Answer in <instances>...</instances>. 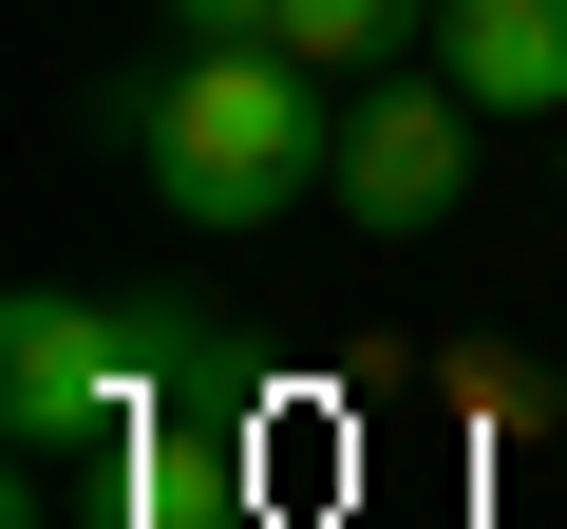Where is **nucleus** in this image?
Instances as JSON below:
<instances>
[{"label":"nucleus","instance_id":"nucleus-1","mask_svg":"<svg viewBox=\"0 0 567 529\" xmlns=\"http://www.w3.org/2000/svg\"><path fill=\"white\" fill-rule=\"evenodd\" d=\"M95 133L152 170L171 227H284L303 189H341V133H322V76L284 58V39H152L95 76Z\"/></svg>","mask_w":567,"mask_h":529},{"label":"nucleus","instance_id":"nucleus-5","mask_svg":"<svg viewBox=\"0 0 567 529\" xmlns=\"http://www.w3.org/2000/svg\"><path fill=\"white\" fill-rule=\"evenodd\" d=\"M284 58H303V76H398L416 39H435V0H284V20H265Z\"/></svg>","mask_w":567,"mask_h":529},{"label":"nucleus","instance_id":"nucleus-4","mask_svg":"<svg viewBox=\"0 0 567 529\" xmlns=\"http://www.w3.org/2000/svg\"><path fill=\"white\" fill-rule=\"evenodd\" d=\"M435 76L473 114H567V0H435Z\"/></svg>","mask_w":567,"mask_h":529},{"label":"nucleus","instance_id":"nucleus-3","mask_svg":"<svg viewBox=\"0 0 567 529\" xmlns=\"http://www.w3.org/2000/svg\"><path fill=\"white\" fill-rule=\"evenodd\" d=\"M454 189H473V95L454 76H379L341 114V227L416 246V227H454Z\"/></svg>","mask_w":567,"mask_h":529},{"label":"nucleus","instance_id":"nucleus-2","mask_svg":"<svg viewBox=\"0 0 567 529\" xmlns=\"http://www.w3.org/2000/svg\"><path fill=\"white\" fill-rule=\"evenodd\" d=\"M208 378V303H95V284H20L0 303V435L20 454H133L152 397Z\"/></svg>","mask_w":567,"mask_h":529},{"label":"nucleus","instance_id":"nucleus-6","mask_svg":"<svg viewBox=\"0 0 567 529\" xmlns=\"http://www.w3.org/2000/svg\"><path fill=\"white\" fill-rule=\"evenodd\" d=\"M152 20H171V39H265L284 0H152Z\"/></svg>","mask_w":567,"mask_h":529},{"label":"nucleus","instance_id":"nucleus-7","mask_svg":"<svg viewBox=\"0 0 567 529\" xmlns=\"http://www.w3.org/2000/svg\"><path fill=\"white\" fill-rule=\"evenodd\" d=\"M548 133H567V114H548Z\"/></svg>","mask_w":567,"mask_h":529}]
</instances>
